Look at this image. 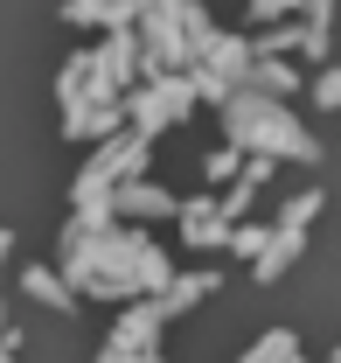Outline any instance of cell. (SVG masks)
Listing matches in <instances>:
<instances>
[{
  "instance_id": "obj_3",
  "label": "cell",
  "mask_w": 341,
  "mask_h": 363,
  "mask_svg": "<svg viewBox=\"0 0 341 363\" xmlns=\"http://www.w3.org/2000/svg\"><path fill=\"white\" fill-rule=\"evenodd\" d=\"M0 363H7V350H0Z\"/></svg>"
},
{
  "instance_id": "obj_1",
  "label": "cell",
  "mask_w": 341,
  "mask_h": 363,
  "mask_svg": "<svg viewBox=\"0 0 341 363\" xmlns=\"http://www.w3.org/2000/svg\"><path fill=\"white\" fill-rule=\"evenodd\" d=\"M28 294H35V301H49V308H70V286H56V279H49L42 266L28 272Z\"/></svg>"
},
{
  "instance_id": "obj_2",
  "label": "cell",
  "mask_w": 341,
  "mask_h": 363,
  "mask_svg": "<svg viewBox=\"0 0 341 363\" xmlns=\"http://www.w3.org/2000/svg\"><path fill=\"white\" fill-rule=\"evenodd\" d=\"M0 350H14V342H7V335H0Z\"/></svg>"
}]
</instances>
